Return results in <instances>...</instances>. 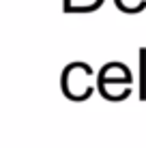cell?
I'll list each match as a JSON object with an SVG mask.
<instances>
[{
  "label": "cell",
  "instance_id": "6da1fadb",
  "mask_svg": "<svg viewBox=\"0 0 146 148\" xmlns=\"http://www.w3.org/2000/svg\"><path fill=\"white\" fill-rule=\"evenodd\" d=\"M105 0H62L64 13H93L103 7Z\"/></svg>",
  "mask_w": 146,
  "mask_h": 148
},
{
  "label": "cell",
  "instance_id": "7a4b0ae2",
  "mask_svg": "<svg viewBox=\"0 0 146 148\" xmlns=\"http://www.w3.org/2000/svg\"><path fill=\"white\" fill-rule=\"evenodd\" d=\"M131 82H133L131 75H125V77H108L105 73L99 71V75H97V88L103 90V88H108V84H125V86L129 88V86H131Z\"/></svg>",
  "mask_w": 146,
  "mask_h": 148
},
{
  "label": "cell",
  "instance_id": "3957f363",
  "mask_svg": "<svg viewBox=\"0 0 146 148\" xmlns=\"http://www.w3.org/2000/svg\"><path fill=\"white\" fill-rule=\"evenodd\" d=\"M140 99L146 101V47L140 49Z\"/></svg>",
  "mask_w": 146,
  "mask_h": 148
},
{
  "label": "cell",
  "instance_id": "277c9868",
  "mask_svg": "<svg viewBox=\"0 0 146 148\" xmlns=\"http://www.w3.org/2000/svg\"><path fill=\"white\" fill-rule=\"evenodd\" d=\"M120 2H123V0H114V4H116V7H118V4H120Z\"/></svg>",
  "mask_w": 146,
  "mask_h": 148
}]
</instances>
